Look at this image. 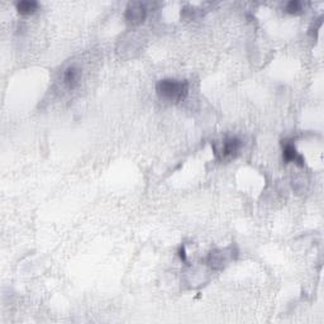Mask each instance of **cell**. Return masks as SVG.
Returning <instances> with one entry per match:
<instances>
[{
	"mask_svg": "<svg viewBox=\"0 0 324 324\" xmlns=\"http://www.w3.org/2000/svg\"><path fill=\"white\" fill-rule=\"evenodd\" d=\"M156 91L162 100L171 104H178L186 98L189 93V82L186 80L162 79L156 85Z\"/></svg>",
	"mask_w": 324,
	"mask_h": 324,
	"instance_id": "1",
	"label": "cell"
},
{
	"mask_svg": "<svg viewBox=\"0 0 324 324\" xmlns=\"http://www.w3.org/2000/svg\"><path fill=\"white\" fill-rule=\"evenodd\" d=\"M242 147V142L238 137H228L219 142L213 144V151L216 153V157L222 162H228L233 160L240 153V149Z\"/></svg>",
	"mask_w": 324,
	"mask_h": 324,
	"instance_id": "2",
	"label": "cell"
},
{
	"mask_svg": "<svg viewBox=\"0 0 324 324\" xmlns=\"http://www.w3.org/2000/svg\"><path fill=\"white\" fill-rule=\"evenodd\" d=\"M146 8L142 3H131L127 8L126 18L132 24H140L146 18Z\"/></svg>",
	"mask_w": 324,
	"mask_h": 324,
	"instance_id": "3",
	"label": "cell"
},
{
	"mask_svg": "<svg viewBox=\"0 0 324 324\" xmlns=\"http://www.w3.org/2000/svg\"><path fill=\"white\" fill-rule=\"evenodd\" d=\"M81 77V70L76 66H69L64 72V82L69 86V89H73L77 86Z\"/></svg>",
	"mask_w": 324,
	"mask_h": 324,
	"instance_id": "4",
	"label": "cell"
},
{
	"mask_svg": "<svg viewBox=\"0 0 324 324\" xmlns=\"http://www.w3.org/2000/svg\"><path fill=\"white\" fill-rule=\"evenodd\" d=\"M283 157L287 162H295V164L300 165V166H304V162H305L303 156L299 155L298 152H296L295 146L291 144H285V147H284V152H283Z\"/></svg>",
	"mask_w": 324,
	"mask_h": 324,
	"instance_id": "5",
	"label": "cell"
},
{
	"mask_svg": "<svg viewBox=\"0 0 324 324\" xmlns=\"http://www.w3.org/2000/svg\"><path fill=\"white\" fill-rule=\"evenodd\" d=\"M207 261L213 269H222L223 265L228 261V256L225 251H213L209 253Z\"/></svg>",
	"mask_w": 324,
	"mask_h": 324,
	"instance_id": "6",
	"label": "cell"
},
{
	"mask_svg": "<svg viewBox=\"0 0 324 324\" xmlns=\"http://www.w3.org/2000/svg\"><path fill=\"white\" fill-rule=\"evenodd\" d=\"M37 9L38 3L35 0H23V1H19L17 4V10L23 15L33 14Z\"/></svg>",
	"mask_w": 324,
	"mask_h": 324,
	"instance_id": "7",
	"label": "cell"
},
{
	"mask_svg": "<svg viewBox=\"0 0 324 324\" xmlns=\"http://www.w3.org/2000/svg\"><path fill=\"white\" fill-rule=\"evenodd\" d=\"M301 9H303V3L300 1H296V0H292V1H289V3L285 5V10L290 14H298V13L301 12Z\"/></svg>",
	"mask_w": 324,
	"mask_h": 324,
	"instance_id": "8",
	"label": "cell"
},
{
	"mask_svg": "<svg viewBox=\"0 0 324 324\" xmlns=\"http://www.w3.org/2000/svg\"><path fill=\"white\" fill-rule=\"evenodd\" d=\"M180 257H181V258H182V260H185V251H184V249H181L180 250Z\"/></svg>",
	"mask_w": 324,
	"mask_h": 324,
	"instance_id": "9",
	"label": "cell"
}]
</instances>
